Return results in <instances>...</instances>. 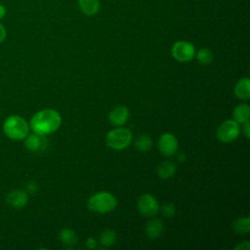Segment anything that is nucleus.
Listing matches in <instances>:
<instances>
[{
	"instance_id": "b1692460",
	"label": "nucleus",
	"mask_w": 250,
	"mask_h": 250,
	"mask_svg": "<svg viewBox=\"0 0 250 250\" xmlns=\"http://www.w3.org/2000/svg\"><path fill=\"white\" fill-rule=\"evenodd\" d=\"M236 250H249L250 244L248 241H243L234 247Z\"/></svg>"
},
{
	"instance_id": "f03ea898",
	"label": "nucleus",
	"mask_w": 250,
	"mask_h": 250,
	"mask_svg": "<svg viewBox=\"0 0 250 250\" xmlns=\"http://www.w3.org/2000/svg\"><path fill=\"white\" fill-rule=\"evenodd\" d=\"M3 132L11 140H24L29 134V126L20 115H11L3 123Z\"/></svg>"
},
{
	"instance_id": "6ab92c4d",
	"label": "nucleus",
	"mask_w": 250,
	"mask_h": 250,
	"mask_svg": "<svg viewBox=\"0 0 250 250\" xmlns=\"http://www.w3.org/2000/svg\"><path fill=\"white\" fill-rule=\"evenodd\" d=\"M135 145H136V147L138 148V150L140 151H147L151 148V146H152V141L150 139V137H148L147 135L146 134H143V135H140L136 142H135Z\"/></svg>"
},
{
	"instance_id": "9d476101",
	"label": "nucleus",
	"mask_w": 250,
	"mask_h": 250,
	"mask_svg": "<svg viewBox=\"0 0 250 250\" xmlns=\"http://www.w3.org/2000/svg\"><path fill=\"white\" fill-rule=\"evenodd\" d=\"M129 118V110L126 106L118 105L111 109L108 113V120L113 126H121L126 123Z\"/></svg>"
},
{
	"instance_id": "412c9836",
	"label": "nucleus",
	"mask_w": 250,
	"mask_h": 250,
	"mask_svg": "<svg viewBox=\"0 0 250 250\" xmlns=\"http://www.w3.org/2000/svg\"><path fill=\"white\" fill-rule=\"evenodd\" d=\"M116 239V234L113 230L111 229H104L100 236V242L105 247L111 246L114 244Z\"/></svg>"
},
{
	"instance_id": "dca6fc26",
	"label": "nucleus",
	"mask_w": 250,
	"mask_h": 250,
	"mask_svg": "<svg viewBox=\"0 0 250 250\" xmlns=\"http://www.w3.org/2000/svg\"><path fill=\"white\" fill-rule=\"evenodd\" d=\"M176 172V166L170 161H163L157 167V174L161 179H169Z\"/></svg>"
},
{
	"instance_id": "aec40b11",
	"label": "nucleus",
	"mask_w": 250,
	"mask_h": 250,
	"mask_svg": "<svg viewBox=\"0 0 250 250\" xmlns=\"http://www.w3.org/2000/svg\"><path fill=\"white\" fill-rule=\"evenodd\" d=\"M196 59L200 64H209L213 62V54L208 48H201L196 53Z\"/></svg>"
},
{
	"instance_id": "bb28decb",
	"label": "nucleus",
	"mask_w": 250,
	"mask_h": 250,
	"mask_svg": "<svg viewBox=\"0 0 250 250\" xmlns=\"http://www.w3.org/2000/svg\"><path fill=\"white\" fill-rule=\"evenodd\" d=\"M27 190L31 193L35 192L37 190V185L34 183V182H30L28 185H27Z\"/></svg>"
},
{
	"instance_id": "a211bd4d",
	"label": "nucleus",
	"mask_w": 250,
	"mask_h": 250,
	"mask_svg": "<svg viewBox=\"0 0 250 250\" xmlns=\"http://www.w3.org/2000/svg\"><path fill=\"white\" fill-rule=\"evenodd\" d=\"M59 236H60V240L65 245H73L77 241L76 233L69 229H64L61 230Z\"/></svg>"
},
{
	"instance_id": "5701e85b",
	"label": "nucleus",
	"mask_w": 250,
	"mask_h": 250,
	"mask_svg": "<svg viewBox=\"0 0 250 250\" xmlns=\"http://www.w3.org/2000/svg\"><path fill=\"white\" fill-rule=\"evenodd\" d=\"M85 244H86V246H87L88 248H90V249H94V248L97 247V241H96V239L93 238V237H89V238L86 240Z\"/></svg>"
},
{
	"instance_id": "cd10ccee",
	"label": "nucleus",
	"mask_w": 250,
	"mask_h": 250,
	"mask_svg": "<svg viewBox=\"0 0 250 250\" xmlns=\"http://www.w3.org/2000/svg\"><path fill=\"white\" fill-rule=\"evenodd\" d=\"M6 16V8L4 5L0 3V20H2Z\"/></svg>"
},
{
	"instance_id": "7ed1b4c3",
	"label": "nucleus",
	"mask_w": 250,
	"mask_h": 250,
	"mask_svg": "<svg viewBox=\"0 0 250 250\" xmlns=\"http://www.w3.org/2000/svg\"><path fill=\"white\" fill-rule=\"evenodd\" d=\"M87 205L92 212L105 214L111 212L116 207L117 200L111 193L100 191L90 196Z\"/></svg>"
},
{
	"instance_id": "4468645a",
	"label": "nucleus",
	"mask_w": 250,
	"mask_h": 250,
	"mask_svg": "<svg viewBox=\"0 0 250 250\" xmlns=\"http://www.w3.org/2000/svg\"><path fill=\"white\" fill-rule=\"evenodd\" d=\"M163 231V224L158 219H151L146 226V234L148 238H156Z\"/></svg>"
},
{
	"instance_id": "2eb2a0df",
	"label": "nucleus",
	"mask_w": 250,
	"mask_h": 250,
	"mask_svg": "<svg viewBox=\"0 0 250 250\" xmlns=\"http://www.w3.org/2000/svg\"><path fill=\"white\" fill-rule=\"evenodd\" d=\"M233 120L237 123H244L246 121H249L250 118V106L246 104H238L232 113Z\"/></svg>"
},
{
	"instance_id": "4be33fe9",
	"label": "nucleus",
	"mask_w": 250,
	"mask_h": 250,
	"mask_svg": "<svg viewBox=\"0 0 250 250\" xmlns=\"http://www.w3.org/2000/svg\"><path fill=\"white\" fill-rule=\"evenodd\" d=\"M161 212H162L163 216H165L167 218H170V217L175 215V212H176L175 205L173 203H171V202H167V203L162 205Z\"/></svg>"
},
{
	"instance_id": "423d86ee",
	"label": "nucleus",
	"mask_w": 250,
	"mask_h": 250,
	"mask_svg": "<svg viewBox=\"0 0 250 250\" xmlns=\"http://www.w3.org/2000/svg\"><path fill=\"white\" fill-rule=\"evenodd\" d=\"M172 57L180 62H188L191 61L195 55L194 47L187 41H177L171 49Z\"/></svg>"
},
{
	"instance_id": "f257e3e1",
	"label": "nucleus",
	"mask_w": 250,
	"mask_h": 250,
	"mask_svg": "<svg viewBox=\"0 0 250 250\" xmlns=\"http://www.w3.org/2000/svg\"><path fill=\"white\" fill-rule=\"evenodd\" d=\"M62 123L60 113L52 108L42 109L36 112L30 119L29 126L33 133L47 136L59 129Z\"/></svg>"
},
{
	"instance_id": "393cba45",
	"label": "nucleus",
	"mask_w": 250,
	"mask_h": 250,
	"mask_svg": "<svg viewBox=\"0 0 250 250\" xmlns=\"http://www.w3.org/2000/svg\"><path fill=\"white\" fill-rule=\"evenodd\" d=\"M243 133L247 139L250 138V122L246 121L243 123Z\"/></svg>"
},
{
	"instance_id": "39448f33",
	"label": "nucleus",
	"mask_w": 250,
	"mask_h": 250,
	"mask_svg": "<svg viewBox=\"0 0 250 250\" xmlns=\"http://www.w3.org/2000/svg\"><path fill=\"white\" fill-rule=\"evenodd\" d=\"M240 133L239 125L234 120H226L217 130V139L222 143H231L237 139Z\"/></svg>"
},
{
	"instance_id": "ddd939ff",
	"label": "nucleus",
	"mask_w": 250,
	"mask_h": 250,
	"mask_svg": "<svg viewBox=\"0 0 250 250\" xmlns=\"http://www.w3.org/2000/svg\"><path fill=\"white\" fill-rule=\"evenodd\" d=\"M80 11L86 16H94L100 10L99 0H78Z\"/></svg>"
},
{
	"instance_id": "a878e982",
	"label": "nucleus",
	"mask_w": 250,
	"mask_h": 250,
	"mask_svg": "<svg viewBox=\"0 0 250 250\" xmlns=\"http://www.w3.org/2000/svg\"><path fill=\"white\" fill-rule=\"evenodd\" d=\"M6 36H7L6 28H5V26L0 22V43L3 42V41L6 39Z\"/></svg>"
},
{
	"instance_id": "9b49d317",
	"label": "nucleus",
	"mask_w": 250,
	"mask_h": 250,
	"mask_svg": "<svg viewBox=\"0 0 250 250\" xmlns=\"http://www.w3.org/2000/svg\"><path fill=\"white\" fill-rule=\"evenodd\" d=\"M27 201L28 195L23 190H14L7 196V202L15 208H21L25 206Z\"/></svg>"
},
{
	"instance_id": "6e6552de",
	"label": "nucleus",
	"mask_w": 250,
	"mask_h": 250,
	"mask_svg": "<svg viewBox=\"0 0 250 250\" xmlns=\"http://www.w3.org/2000/svg\"><path fill=\"white\" fill-rule=\"evenodd\" d=\"M158 148L165 156L175 154L178 149V141L176 137L170 133L162 134L158 140Z\"/></svg>"
},
{
	"instance_id": "f3484780",
	"label": "nucleus",
	"mask_w": 250,
	"mask_h": 250,
	"mask_svg": "<svg viewBox=\"0 0 250 250\" xmlns=\"http://www.w3.org/2000/svg\"><path fill=\"white\" fill-rule=\"evenodd\" d=\"M232 229L239 234L248 233L250 230V218H238L232 223Z\"/></svg>"
},
{
	"instance_id": "f8f14e48",
	"label": "nucleus",
	"mask_w": 250,
	"mask_h": 250,
	"mask_svg": "<svg viewBox=\"0 0 250 250\" xmlns=\"http://www.w3.org/2000/svg\"><path fill=\"white\" fill-rule=\"evenodd\" d=\"M234 95L240 100H248L250 98V80L247 77L241 78L234 86Z\"/></svg>"
},
{
	"instance_id": "20e7f679",
	"label": "nucleus",
	"mask_w": 250,
	"mask_h": 250,
	"mask_svg": "<svg viewBox=\"0 0 250 250\" xmlns=\"http://www.w3.org/2000/svg\"><path fill=\"white\" fill-rule=\"evenodd\" d=\"M132 133L127 128H116L106 134L105 142L107 146L114 150H121L130 146Z\"/></svg>"
},
{
	"instance_id": "0eeeda50",
	"label": "nucleus",
	"mask_w": 250,
	"mask_h": 250,
	"mask_svg": "<svg viewBox=\"0 0 250 250\" xmlns=\"http://www.w3.org/2000/svg\"><path fill=\"white\" fill-rule=\"evenodd\" d=\"M137 207L139 212L146 217L154 216L159 209L157 200L150 194L142 195L138 200Z\"/></svg>"
},
{
	"instance_id": "1a4fd4ad",
	"label": "nucleus",
	"mask_w": 250,
	"mask_h": 250,
	"mask_svg": "<svg viewBox=\"0 0 250 250\" xmlns=\"http://www.w3.org/2000/svg\"><path fill=\"white\" fill-rule=\"evenodd\" d=\"M24 145L25 147L32 152H39L43 151L48 146V142L45 139V136L38 135L36 133H33L31 135H27L24 139Z\"/></svg>"
}]
</instances>
